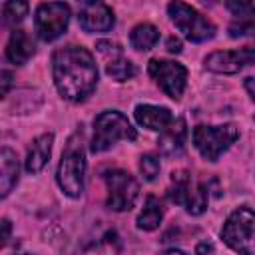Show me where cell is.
Here are the masks:
<instances>
[{
	"mask_svg": "<svg viewBox=\"0 0 255 255\" xmlns=\"http://www.w3.org/2000/svg\"><path fill=\"white\" fill-rule=\"evenodd\" d=\"M52 76L56 90L64 100L82 102L98 84V66L86 48L64 46L52 56Z\"/></svg>",
	"mask_w": 255,
	"mask_h": 255,
	"instance_id": "6da1fadb",
	"label": "cell"
},
{
	"mask_svg": "<svg viewBox=\"0 0 255 255\" xmlns=\"http://www.w3.org/2000/svg\"><path fill=\"white\" fill-rule=\"evenodd\" d=\"M84 173H86V151L82 143V129L76 131L62 151V159L58 163L56 181L64 195L80 197L84 191Z\"/></svg>",
	"mask_w": 255,
	"mask_h": 255,
	"instance_id": "7a4b0ae2",
	"label": "cell"
},
{
	"mask_svg": "<svg viewBox=\"0 0 255 255\" xmlns=\"http://www.w3.org/2000/svg\"><path fill=\"white\" fill-rule=\"evenodd\" d=\"M137 137L135 128L129 120L118 110H106L94 120V135L90 141V149L94 153H102L110 149L116 141H133Z\"/></svg>",
	"mask_w": 255,
	"mask_h": 255,
	"instance_id": "3957f363",
	"label": "cell"
},
{
	"mask_svg": "<svg viewBox=\"0 0 255 255\" xmlns=\"http://www.w3.org/2000/svg\"><path fill=\"white\" fill-rule=\"evenodd\" d=\"M193 145L207 161H217L239 137V131L233 124L205 126L199 124L193 128Z\"/></svg>",
	"mask_w": 255,
	"mask_h": 255,
	"instance_id": "277c9868",
	"label": "cell"
},
{
	"mask_svg": "<svg viewBox=\"0 0 255 255\" xmlns=\"http://www.w3.org/2000/svg\"><path fill=\"white\" fill-rule=\"evenodd\" d=\"M223 241L239 255H255V215L253 209L237 207L221 229Z\"/></svg>",
	"mask_w": 255,
	"mask_h": 255,
	"instance_id": "5b68a950",
	"label": "cell"
},
{
	"mask_svg": "<svg viewBox=\"0 0 255 255\" xmlns=\"http://www.w3.org/2000/svg\"><path fill=\"white\" fill-rule=\"evenodd\" d=\"M169 18L175 24V28L191 42H207L215 36V26L201 16L195 8L183 2H171L167 6Z\"/></svg>",
	"mask_w": 255,
	"mask_h": 255,
	"instance_id": "8992f818",
	"label": "cell"
},
{
	"mask_svg": "<svg viewBox=\"0 0 255 255\" xmlns=\"http://www.w3.org/2000/svg\"><path fill=\"white\" fill-rule=\"evenodd\" d=\"M108 197L106 205L112 211H129L139 197V183L124 169H108L104 173Z\"/></svg>",
	"mask_w": 255,
	"mask_h": 255,
	"instance_id": "52a82bcc",
	"label": "cell"
},
{
	"mask_svg": "<svg viewBox=\"0 0 255 255\" xmlns=\"http://www.w3.org/2000/svg\"><path fill=\"white\" fill-rule=\"evenodd\" d=\"M169 199L173 203H179L187 209L191 215H199L207 207V187L199 181H195L187 171H175L171 175V187L167 191Z\"/></svg>",
	"mask_w": 255,
	"mask_h": 255,
	"instance_id": "ba28073f",
	"label": "cell"
},
{
	"mask_svg": "<svg viewBox=\"0 0 255 255\" xmlns=\"http://www.w3.org/2000/svg\"><path fill=\"white\" fill-rule=\"evenodd\" d=\"M70 22V6L64 2H42L34 14V28L40 40L52 42L60 38Z\"/></svg>",
	"mask_w": 255,
	"mask_h": 255,
	"instance_id": "9c48e42d",
	"label": "cell"
},
{
	"mask_svg": "<svg viewBox=\"0 0 255 255\" xmlns=\"http://www.w3.org/2000/svg\"><path fill=\"white\" fill-rule=\"evenodd\" d=\"M147 72L165 96H169L171 100L181 98V94L185 90V84H187V70H185L183 64L173 62V60L153 58L147 64Z\"/></svg>",
	"mask_w": 255,
	"mask_h": 255,
	"instance_id": "30bf717a",
	"label": "cell"
},
{
	"mask_svg": "<svg viewBox=\"0 0 255 255\" xmlns=\"http://www.w3.org/2000/svg\"><path fill=\"white\" fill-rule=\"evenodd\" d=\"M253 60H255L253 48L245 46V48H237V50H217V52H211L203 60V66L209 72H215V74H237L245 66L253 64Z\"/></svg>",
	"mask_w": 255,
	"mask_h": 255,
	"instance_id": "8fae6325",
	"label": "cell"
},
{
	"mask_svg": "<svg viewBox=\"0 0 255 255\" xmlns=\"http://www.w3.org/2000/svg\"><path fill=\"white\" fill-rule=\"evenodd\" d=\"M80 26L90 34L108 32L114 26V12L104 2H84L78 14Z\"/></svg>",
	"mask_w": 255,
	"mask_h": 255,
	"instance_id": "7c38bea8",
	"label": "cell"
},
{
	"mask_svg": "<svg viewBox=\"0 0 255 255\" xmlns=\"http://www.w3.org/2000/svg\"><path fill=\"white\" fill-rule=\"evenodd\" d=\"M135 120L139 126L161 133L171 124L173 116H171L169 108L153 106V104H139V106H135Z\"/></svg>",
	"mask_w": 255,
	"mask_h": 255,
	"instance_id": "4fadbf2b",
	"label": "cell"
},
{
	"mask_svg": "<svg viewBox=\"0 0 255 255\" xmlns=\"http://www.w3.org/2000/svg\"><path fill=\"white\" fill-rule=\"evenodd\" d=\"M52 143H54V133H42L32 141L28 155H26V171L28 173H40L46 167L50 153H52Z\"/></svg>",
	"mask_w": 255,
	"mask_h": 255,
	"instance_id": "5bb4252c",
	"label": "cell"
},
{
	"mask_svg": "<svg viewBox=\"0 0 255 255\" xmlns=\"http://www.w3.org/2000/svg\"><path fill=\"white\" fill-rule=\"evenodd\" d=\"M34 52H36L34 42H32V38L28 36L26 30H14L10 34V40L6 44V58L12 64H16V66L26 64L34 56Z\"/></svg>",
	"mask_w": 255,
	"mask_h": 255,
	"instance_id": "9a60e30c",
	"label": "cell"
},
{
	"mask_svg": "<svg viewBox=\"0 0 255 255\" xmlns=\"http://www.w3.org/2000/svg\"><path fill=\"white\" fill-rule=\"evenodd\" d=\"M20 163L12 149L0 147V199H4L18 181Z\"/></svg>",
	"mask_w": 255,
	"mask_h": 255,
	"instance_id": "2e32d148",
	"label": "cell"
},
{
	"mask_svg": "<svg viewBox=\"0 0 255 255\" xmlns=\"http://www.w3.org/2000/svg\"><path fill=\"white\" fill-rule=\"evenodd\" d=\"M185 137H187L185 120H183V118H175V120H171V124L161 131L159 149H161L163 153H175V151H179V149L183 147Z\"/></svg>",
	"mask_w": 255,
	"mask_h": 255,
	"instance_id": "e0dca14e",
	"label": "cell"
},
{
	"mask_svg": "<svg viewBox=\"0 0 255 255\" xmlns=\"http://www.w3.org/2000/svg\"><path fill=\"white\" fill-rule=\"evenodd\" d=\"M163 219V209H161V203L155 195H147L145 203H143V209L139 211L137 215V227L143 229V231H153L159 227Z\"/></svg>",
	"mask_w": 255,
	"mask_h": 255,
	"instance_id": "ac0fdd59",
	"label": "cell"
},
{
	"mask_svg": "<svg viewBox=\"0 0 255 255\" xmlns=\"http://www.w3.org/2000/svg\"><path fill=\"white\" fill-rule=\"evenodd\" d=\"M76 255H120V239L116 231H106L100 239L84 245Z\"/></svg>",
	"mask_w": 255,
	"mask_h": 255,
	"instance_id": "d6986e66",
	"label": "cell"
},
{
	"mask_svg": "<svg viewBox=\"0 0 255 255\" xmlns=\"http://www.w3.org/2000/svg\"><path fill=\"white\" fill-rule=\"evenodd\" d=\"M157 40H159V32H157V28H155L153 24H147V22L137 24V26L131 30V34H129V42H131V46H133L135 50H139V52H147V50H151V48L157 44Z\"/></svg>",
	"mask_w": 255,
	"mask_h": 255,
	"instance_id": "ffe728a7",
	"label": "cell"
},
{
	"mask_svg": "<svg viewBox=\"0 0 255 255\" xmlns=\"http://www.w3.org/2000/svg\"><path fill=\"white\" fill-rule=\"evenodd\" d=\"M106 74L116 82H126L135 76V66L126 58H116L106 64Z\"/></svg>",
	"mask_w": 255,
	"mask_h": 255,
	"instance_id": "44dd1931",
	"label": "cell"
},
{
	"mask_svg": "<svg viewBox=\"0 0 255 255\" xmlns=\"http://www.w3.org/2000/svg\"><path fill=\"white\" fill-rule=\"evenodd\" d=\"M28 10L30 6L26 2H20V0H12V2H6L4 8H2V16L8 24H20L26 16H28Z\"/></svg>",
	"mask_w": 255,
	"mask_h": 255,
	"instance_id": "7402d4cb",
	"label": "cell"
},
{
	"mask_svg": "<svg viewBox=\"0 0 255 255\" xmlns=\"http://www.w3.org/2000/svg\"><path fill=\"white\" fill-rule=\"evenodd\" d=\"M159 167H161V165H159L157 155H153V153L141 155V159H139V171H141L143 179L153 181V179L157 177V173H159Z\"/></svg>",
	"mask_w": 255,
	"mask_h": 255,
	"instance_id": "603a6c76",
	"label": "cell"
},
{
	"mask_svg": "<svg viewBox=\"0 0 255 255\" xmlns=\"http://www.w3.org/2000/svg\"><path fill=\"white\" fill-rule=\"evenodd\" d=\"M253 32V20L251 18H239V22H233L229 26V36L231 38H241L249 36Z\"/></svg>",
	"mask_w": 255,
	"mask_h": 255,
	"instance_id": "cb8c5ba5",
	"label": "cell"
},
{
	"mask_svg": "<svg viewBox=\"0 0 255 255\" xmlns=\"http://www.w3.org/2000/svg\"><path fill=\"white\" fill-rule=\"evenodd\" d=\"M96 48H98V52H100L108 62H112V60H116V58H122V50H120V46L114 44V42L102 40V42L96 44Z\"/></svg>",
	"mask_w": 255,
	"mask_h": 255,
	"instance_id": "d4e9b609",
	"label": "cell"
},
{
	"mask_svg": "<svg viewBox=\"0 0 255 255\" xmlns=\"http://www.w3.org/2000/svg\"><path fill=\"white\" fill-rule=\"evenodd\" d=\"M227 8L237 18H251V14H253V6L249 2H227Z\"/></svg>",
	"mask_w": 255,
	"mask_h": 255,
	"instance_id": "484cf974",
	"label": "cell"
},
{
	"mask_svg": "<svg viewBox=\"0 0 255 255\" xmlns=\"http://www.w3.org/2000/svg\"><path fill=\"white\" fill-rule=\"evenodd\" d=\"M14 86V74L10 70H0V98H4Z\"/></svg>",
	"mask_w": 255,
	"mask_h": 255,
	"instance_id": "4316f807",
	"label": "cell"
},
{
	"mask_svg": "<svg viewBox=\"0 0 255 255\" xmlns=\"http://www.w3.org/2000/svg\"><path fill=\"white\" fill-rule=\"evenodd\" d=\"M10 235H12V223H10V219L0 217V249L8 243Z\"/></svg>",
	"mask_w": 255,
	"mask_h": 255,
	"instance_id": "83f0119b",
	"label": "cell"
},
{
	"mask_svg": "<svg viewBox=\"0 0 255 255\" xmlns=\"http://www.w3.org/2000/svg\"><path fill=\"white\" fill-rule=\"evenodd\" d=\"M165 48H167V52H171V54H179V52H181V40L175 38V36H169V38L165 40Z\"/></svg>",
	"mask_w": 255,
	"mask_h": 255,
	"instance_id": "f1b7e54d",
	"label": "cell"
},
{
	"mask_svg": "<svg viewBox=\"0 0 255 255\" xmlns=\"http://www.w3.org/2000/svg\"><path fill=\"white\" fill-rule=\"evenodd\" d=\"M195 255H213V245L209 241H201L195 247Z\"/></svg>",
	"mask_w": 255,
	"mask_h": 255,
	"instance_id": "f546056e",
	"label": "cell"
},
{
	"mask_svg": "<svg viewBox=\"0 0 255 255\" xmlns=\"http://www.w3.org/2000/svg\"><path fill=\"white\" fill-rule=\"evenodd\" d=\"M245 88H247L249 98L253 100V98H255V92H253V78H245Z\"/></svg>",
	"mask_w": 255,
	"mask_h": 255,
	"instance_id": "4dcf8cb0",
	"label": "cell"
},
{
	"mask_svg": "<svg viewBox=\"0 0 255 255\" xmlns=\"http://www.w3.org/2000/svg\"><path fill=\"white\" fill-rule=\"evenodd\" d=\"M159 255H185V251H181V249H165L163 253H159Z\"/></svg>",
	"mask_w": 255,
	"mask_h": 255,
	"instance_id": "1f68e13d",
	"label": "cell"
}]
</instances>
